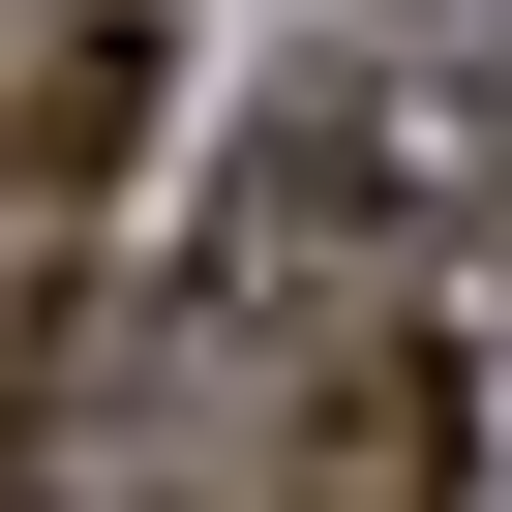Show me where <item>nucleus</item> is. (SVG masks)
Wrapping results in <instances>:
<instances>
[{"label": "nucleus", "mask_w": 512, "mask_h": 512, "mask_svg": "<svg viewBox=\"0 0 512 512\" xmlns=\"http://www.w3.org/2000/svg\"><path fill=\"white\" fill-rule=\"evenodd\" d=\"M151 151V0H61L31 61H0V211H91Z\"/></svg>", "instance_id": "obj_3"}, {"label": "nucleus", "mask_w": 512, "mask_h": 512, "mask_svg": "<svg viewBox=\"0 0 512 512\" xmlns=\"http://www.w3.org/2000/svg\"><path fill=\"white\" fill-rule=\"evenodd\" d=\"M362 211H392V91L241 121V181H211V302H241V332H332V302H362Z\"/></svg>", "instance_id": "obj_2"}, {"label": "nucleus", "mask_w": 512, "mask_h": 512, "mask_svg": "<svg viewBox=\"0 0 512 512\" xmlns=\"http://www.w3.org/2000/svg\"><path fill=\"white\" fill-rule=\"evenodd\" d=\"M272 512H482V362H452V332H302Z\"/></svg>", "instance_id": "obj_1"}]
</instances>
